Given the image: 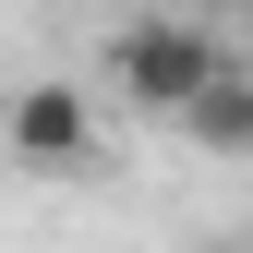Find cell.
Returning <instances> with one entry per match:
<instances>
[{
  "mask_svg": "<svg viewBox=\"0 0 253 253\" xmlns=\"http://www.w3.org/2000/svg\"><path fill=\"white\" fill-rule=\"evenodd\" d=\"M229 60V37L217 24H193V12H133L109 37V84H121V109H145V121H181V97Z\"/></svg>",
  "mask_w": 253,
  "mask_h": 253,
  "instance_id": "cell-1",
  "label": "cell"
},
{
  "mask_svg": "<svg viewBox=\"0 0 253 253\" xmlns=\"http://www.w3.org/2000/svg\"><path fill=\"white\" fill-rule=\"evenodd\" d=\"M0 145H12V169L73 181V169H97V109H84L73 84H24V97H12V121H0Z\"/></svg>",
  "mask_w": 253,
  "mask_h": 253,
  "instance_id": "cell-2",
  "label": "cell"
},
{
  "mask_svg": "<svg viewBox=\"0 0 253 253\" xmlns=\"http://www.w3.org/2000/svg\"><path fill=\"white\" fill-rule=\"evenodd\" d=\"M181 133H193L205 157H253V60H241V48L181 97Z\"/></svg>",
  "mask_w": 253,
  "mask_h": 253,
  "instance_id": "cell-3",
  "label": "cell"
},
{
  "mask_svg": "<svg viewBox=\"0 0 253 253\" xmlns=\"http://www.w3.org/2000/svg\"><path fill=\"white\" fill-rule=\"evenodd\" d=\"M217 12H253V0H217Z\"/></svg>",
  "mask_w": 253,
  "mask_h": 253,
  "instance_id": "cell-4",
  "label": "cell"
}]
</instances>
